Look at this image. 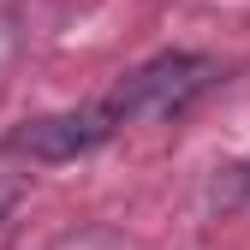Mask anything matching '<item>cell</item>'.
Returning a JSON list of instances; mask_svg holds the SVG:
<instances>
[{"instance_id":"obj_4","label":"cell","mask_w":250,"mask_h":250,"mask_svg":"<svg viewBox=\"0 0 250 250\" xmlns=\"http://www.w3.org/2000/svg\"><path fill=\"white\" fill-rule=\"evenodd\" d=\"M48 250H119L107 232H83V238H60V244H48Z\"/></svg>"},{"instance_id":"obj_1","label":"cell","mask_w":250,"mask_h":250,"mask_svg":"<svg viewBox=\"0 0 250 250\" xmlns=\"http://www.w3.org/2000/svg\"><path fill=\"white\" fill-rule=\"evenodd\" d=\"M214 78H221V66H214L208 54L173 48V54H155V60H143V66H131L102 96V107L113 113L119 131H131V125H167L179 113H191L197 96L214 89Z\"/></svg>"},{"instance_id":"obj_2","label":"cell","mask_w":250,"mask_h":250,"mask_svg":"<svg viewBox=\"0 0 250 250\" xmlns=\"http://www.w3.org/2000/svg\"><path fill=\"white\" fill-rule=\"evenodd\" d=\"M107 137H119V125L96 96L83 107H60V113H42V119H24L6 137V155H18L24 167H60V161H78V155L102 149Z\"/></svg>"},{"instance_id":"obj_3","label":"cell","mask_w":250,"mask_h":250,"mask_svg":"<svg viewBox=\"0 0 250 250\" xmlns=\"http://www.w3.org/2000/svg\"><path fill=\"white\" fill-rule=\"evenodd\" d=\"M24 185H30V167L18 161V155H6V149H0V221H6V214L18 208Z\"/></svg>"}]
</instances>
